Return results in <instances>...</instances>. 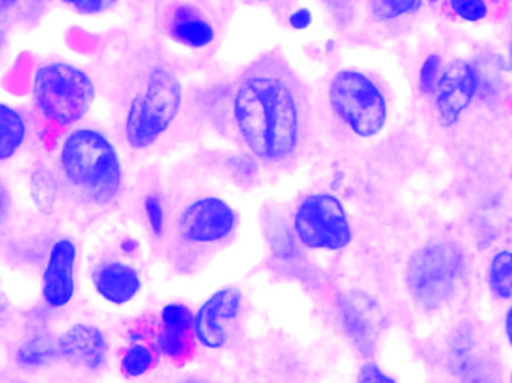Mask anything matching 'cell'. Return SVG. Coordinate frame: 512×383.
I'll list each match as a JSON object with an SVG mask.
<instances>
[{
	"mask_svg": "<svg viewBox=\"0 0 512 383\" xmlns=\"http://www.w3.org/2000/svg\"><path fill=\"white\" fill-rule=\"evenodd\" d=\"M234 119L243 141L265 161L288 158L300 141V105L291 84L276 74H255L240 84Z\"/></svg>",
	"mask_w": 512,
	"mask_h": 383,
	"instance_id": "6da1fadb",
	"label": "cell"
},
{
	"mask_svg": "<svg viewBox=\"0 0 512 383\" xmlns=\"http://www.w3.org/2000/svg\"><path fill=\"white\" fill-rule=\"evenodd\" d=\"M65 179L96 202H110L123 185L122 164L116 147L96 129H77L60 150Z\"/></svg>",
	"mask_w": 512,
	"mask_h": 383,
	"instance_id": "7a4b0ae2",
	"label": "cell"
},
{
	"mask_svg": "<svg viewBox=\"0 0 512 383\" xmlns=\"http://www.w3.org/2000/svg\"><path fill=\"white\" fill-rule=\"evenodd\" d=\"M182 84L173 72L155 68L150 72L146 89L135 96L126 114V140L134 149H147L168 131L180 107Z\"/></svg>",
	"mask_w": 512,
	"mask_h": 383,
	"instance_id": "3957f363",
	"label": "cell"
},
{
	"mask_svg": "<svg viewBox=\"0 0 512 383\" xmlns=\"http://www.w3.org/2000/svg\"><path fill=\"white\" fill-rule=\"evenodd\" d=\"M32 92L39 111L62 126L83 119L95 101V86L89 75L68 63H50L39 68Z\"/></svg>",
	"mask_w": 512,
	"mask_h": 383,
	"instance_id": "277c9868",
	"label": "cell"
},
{
	"mask_svg": "<svg viewBox=\"0 0 512 383\" xmlns=\"http://www.w3.org/2000/svg\"><path fill=\"white\" fill-rule=\"evenodd\" d=\"M328 99L336 116L358 137H376L387 125L384 93L363 72L354 69L337 72L331 81Z\"/></svg>",
	"mask_w": 512,
	"mask_h": 383,
	"instance_id": "5b68a950",
	"label": "cell"
},
{
	"mask_svg": "<svg viewBox=\"0 0 512 383\" xmlns=\"http://www.w3.org/2000/svg\"><path fill=\"white\" fill-rule=\"evenodd\" d=\"M295 232L304 246L340 250L352 241L351 222L342 201L330 193H316L301 202L294 219Z\"/></svg>",
	"mask_w": 512,
	"mask_h": 383,
	"instance_id": "8992f818",
	"label": "cell"
},
{
	"mask_svg": "<svg viewBox=\"0 0 512 383\" xmlns=\"http://www.w3.org/2000/svg\"><path fill=\"white\" fill-rule=\"evenodd\" d=\"M237 214L224 199H198L183 211L180 234L189 243H218L236 229Z\"/></svg>",
	"mask_w": 512,
	"mask_h": 383,
	"instance_id": "52a82bcc",
	"label": "cell"
},
{
	"mask_svg": "<svg viewBox=\"0 0 512 383\" xmlns=\"http://www.w3.org/2000/svg\"><path fill=\"white\" fill-rule=\"evenodd\" d=\"M478 90V75L474 65L466 60H454L445 68L436 86V107L445 126H453L468 110Z\"/></svg>",
	"mask_w": 512,
	"mask_h": 383,
	"instance_id": "ba28073f",
	"label": "cell"
},
{
	"mask_svg": "<svg viewBox=\"0 0 512 383\" xmlns=\"http://www.w3.org/2000/svg\"><path fill=\"white\" fill-rule=\"evenodd\" d=\"M457 253L444 247L421 250L409 267V285L417 297L426 301L442 297L450 286L457 265Z\"/></svg>",
	"mask_w": 512,
	"mask_h": 383,
	"instance_id": "9c48e42d",
	"label": "cell"
},
{
	"mask_svg": "<svg viewBox=\"0 0 512 383\" xmlns=\"http://www.w3.org/2000/svg\"><path fill=\"white\" fill-rule=\"evenodd\" d=\"M77 247L69 238H60L51 246L42 274V298L53 309L68 306L75 295Z\"/></svg>",
	"mask_w": 512,
	"mask_h": 383,
	"instance_id": "30bf717a",
	"label": "cell"
},
{
	"mask_svg": "<svg viewBox=\"0 0 512 383\" xmlns=\"http://www.w3.org/2000/svg\"><path fill=\"white\" fill-rule=\"evenodd\" d=\"M242 294L237 289L225 288L213 294L194 319L195 334L207 349L224 348L228 340L225 321H233L239 315Z\"/></svg>",
	"mask_w": 512,
	"mask_h": 383,
	"instance_id": "8fae6325",
	"label": "cell"
},
{
	"mask_svg": "<svg viewBox=\"0 0 512 383\" xmlns=\"http://www.w3.org/2000/svg\"><path fill=\"white\" fill-rule=\"evenodd\" d=\"M57 352L69 364L98 370L107 360L108 343L104 333L89 324H75L57 340Z\"/></svg>",
	"mask_w": 512,
	"mask_h": 383,
	"instance_id": "7c38bea8",
	"label": "cell"
},
{
	"mask_svg": "<svg viewBox=\"0 0 512 383\" xmlns=\"http://www.w3.org/2000/svg\"><path fill=\"white\" fill-rule=\"evenodd\" d=\"M96 294L113 306L131 303L141 291L138 271L122 261H110L99 265L92 276Z\"/></svg>",
	"mask_w": 512,
	"mask_h": 383,
	"instance_id": "4fadbf2b",
	"label": "cell"
},
{
	"mask_svg": "<svg viewBox=\"0 0 512 383\" xmlns=\"http://www.w3.org/2000/svg\"><path fill=\"white\" fill-rule=\"evenodd\" d=\"M171 35L180 44L191 48H204L215 39V29L209 21L189 6H180L174 12Z\"/></svg>",
	"mask_w": 512,
	"mask_h": 383,
	"instance_id": "5bb4252c",
	"label": "cell"
},
{
	"mask_svg": "<svg viewBox=\"0 0 512 383\" xmlns=\"http://www.w3.org/2000/svg\"><path fill=\"white\" fill-rule=\"evenodd\" d=\"M26 134L23 116L15 108L0 104V161L11 159L20 150Z\"/></svg>",
	"mask_w": 512,
	"mask_h": 383,
	"instance_id": "9a60e30c",
	"label": "cell"
},
{
	"mask_svg": "<svg viewBox=\"0 0 512 383\" xmlns=\"http://www.w3.org/2000/svg\"><path fill=\"white\" fill-rule=\"evenodd\" d=\"M489 285L493 294L501 300L512 298V252L499 250L490 262Z\"/></svg>",
	"mask_w": 512,
	"mask_h": 383,
	"instance_id": "2e32d148",
	"label": "cell"
},
{
	"mask_svg": "<svg viewBox=\"0 0 512 383\" xmlns=\"http://www.w3.org/2000/svg\"><path fill=\"white\" fill-rule=\"evenodd\" d=\"M54 352H56V348L48 337L35 336L21 346L17 354V361L21 367L36 369V367L47 364L54 357Z\"/></svg>",
	"mask_w": 512,
	"mask_h": 383,
	"instance_id": "e0dca14e",
	"label": "cell"
},
{
	"mask_svg": "<svg viewBox=\"0 0 512 383\" xmlns=\"http://www.w3.org/2000/svg\"><path fill=\"white\" fill-rule=\"evenodd\" d=\"M424 0H372V12L378 20L391 21L417 14Z\"/></svg>",
	"mask_w": 512,
	"mask_h": 383,
	"instance_id": "ac0fdd59",
	"label": "cell"
},
{
	"mask_svg": "<svg viewBox=\"0 0 512 383\" xmlns=\"http://www.w3.org/2000/svg\"><path fill=\"white\" fill-rule=\"evenodd\" d=\"M153 366V355L149 348L143 345H135L126 351L122 360L123 372L132 378L146 375Z\"/></svg>",
	"mask_w": 512,
	"mask_h": 383,
	"instance_id": "d6986e66",
	"label": "cell"
},
{
	"mask_svg": "<svg viewBox=\"0 0 512 383\" xmlns=\"http://www.w3.org/2000/svg\"><path fill=\"white\" fill-rule=\"evenodd\" d=\"M162 324L165 331L171 333L185 334L186 331L194 324L191 310L183 304H167L162 309Z\"/></svg>",
	"mask_w": 512,
	"mask_h": 383,
	"instance_id": "ffe728a7",
	"label": "cell"
},
{
	"mask_svg": "<svg viewBox=\"0 0 512 383\" xmlns=\"http://www.w3.org/2000/svg\"><path fill=\"white\" fill-rule=\"evenodd\" d=\"M450 6L454 14L469 23L483 21L489 14V8L484 0H450Z\"/></svg>",
	"mask_w": 512,
	"mask_h": 383,
	"instance_id": "44dd1931",
	"label": "cell"
},
{
	"mask_svg": "<svg viewBox=\"0 0 512 383\" xmlns=\"http://www.w3.org/2000/svg\"><path fill=\"white\" fill-rule=\"evenodd\" d=\"M439 71H441V59L438 56H429L424 60L423 66L420 71V87L421 92L432 93L438 86Z\"/></svg>",
	"mask_w": 512,
	"mask_h": 383,
	"instance_id": "7402d4cb",
	"label": "cell"
},
{
	"mask_svg": "<svg viewBox=\"0 0 512 383\" xmlns=\"http://www.w3.org/2000/svg\"><path fill=\"white\" fill-rule=\"evenodd\" d=\"M62 2L81 14L96 15L113 8L117 0H62Z\"/></svg>",
	"mask_w": 512,
	"mask_h": 383,
	"instance_id": "603a6c76",
	"label": "cell"
},
{
	"mask_svg": "<svg viewBox=\"0 0 512 383\" xmlns=\"http://www.w3.org/2000/svg\"><path fill=\"white\" fill-rule=\"evenodd\" d=\"M146 214L149 220L150 228L156 235L162 234L164 231V207H162L161 199L158 196L150 195L146 199Z\"/></svg>",
	"mask_w": 512,
	"mask_h": 383,
	"instance_id": "cb8c5ba5",
	"label": "cell"
},
{
	"mask_svg": "<svg viewBox=\"0 0 512 383\" xmlns=\"http://www.w3.org/2000/svg\"><path fill=\"white\" fill-rule=\"evenodd\" d=\"M159 349L167 357L176 358L185 351V340L183 334L171 333V331H162L158 340Z\"/></svg>",
	"mask_w": 512,
	"mask_h": 383,
	"instance_id": "d4e9b609",
	"label": "cell"
},
{
	"mask_svg": "<svg viewBox=\"0 0 512 383\" xmlns=\"http://www.w3.org/2000/svg\"><path fill=\"white\" fill-rule=\"evenodd\" d=\"M358 383H397L376 364H366L358 376Z\"/></svg>",
	"mask_w": 512,
	"mask_h": 383,
	"instance_id": "484cf974",
	"label": "cell"
},
{
	"mask_svg": "<svg viewBox=\"0 0 512 383\" xmlns=\"http://www.w3.org/2000/svg\"><path fill=\"white\" fill-rule=\"evenodd\" d=\"M312 12L307 8H300L289 15V24L297 30H304L312 24Z\"/></svg>",
	"mask_w": 512,
	"mask_h": 383,
	"instance_id": "4316f807",
	"label": "cell"
},
{
	"mask_svg": "<svg viewBox=\"0 0 512 383\" xmlns=\"http://www.w3.org/2000/svg\"><path fill=\"white\" fill-rule=\"evenodd\" d=\"M505 334H507L508 342H510L512 348V306L505 315Z\"/></svg>",
	"mask_w": 512,
	"mask_h": 383,
	"instance_id": "83f0119b",
	"label": "cell"
},
{
	"mask_svg": "<svg viewBox=\"0 0 512 383\" xmlns=\"http://www.w3.org/2000/svg\"><path fill=\"white\" fill-rule=\"evenodd\" d=\"M122 247L126 250V252L131 253L134 252L135 247H137V243L132 240H126L125 243L122 244Z\"/></svg>",
	"mask_w": 512,
	"mask_h": 383,
	"instance_id": "f1b7e54d",
	"label": "cell"
},
{
	"mask_svg": "<svg viewBox=\"0 0 512 383\" xmlns=\"http://www.w3.org/2000/svg\"><path fill=\"white\" fill-rule=\"evenodd\" d=\"M508 69H512V41L510 45V56H508Z\"/></svg>",
	"mask_w": 512,
	"mask_h": 383,
	"instance_id": "f546056e",
	"label": "cell"
},
{
	"mask_svg": "<svg viewBox=\"0 0 512 383\" xmlns=\"http://www.w3.org/2000/svg\"><path fill=\"white\" fill-rule=\"evenodd\" d=\"M17 2V0H0V3H3V5H12V3Z\"/></svg>",
	"mask_w": 512,
	"mask_h": 383,
	"instance_id": "4dcf8cb0",
	"label": "cell"
},
{
	"mask_svg": "<svg viewBox=\"0 0 512 383\" xmlns=\"http://www.w3.org/2000/svg\"><path fill=\"white\" fill-rule=\"evenodd\" d=\"M185 383H206V382H185Z\"/></svg>",
	"mask_w": 512,
	"mask_h": 383,
	"instance_id": "1f68e13d",
	"label": "cell"
},
{
	"mask_svg": "<svg viewBox=\"0 0 512 383\" xmlns=\"http://www.w3.org/2000/svg\"><path fill=\"white\" fill-rule=\"evenodd\" d=\"M255 2H265V0H255Z\"/></svg>",
	"mask_w": 512,
	"mask_h": 383,
	"instance_id": "d6a6232c",
	"label": "cell"
},
{
	"mask_svg": "<svg viewBox=\"0 0 512 383\" xmlns=\"http://www.w3.org/2000/svg\"><path fill=\"white\" fill-rule=\"evenodd\" d=\"M430 2L435 3L438 2V0H430Z\"/></svg>",
	"mask_w": 512,
	"mask_h": 383,
	"instance_id": "836d02e7",
	"label": "cell"
}]
</instances>
